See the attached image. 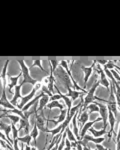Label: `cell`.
<instances>
[{
  "label": "cell",
  "instance_id": "1",
  "mask_svg": "<svg viewBox=\"0 0 120 150\" xmlns=\"http://www.w3.org/2000/svg\"><path fill=\"white\" fill-rule=\"evenodd\" d=\"M100 85L99 81H94V83H93L92 87L89 89V91H87L86 92V96L85 98L83 99V106L82 108H81V110H79L78 112H82V111L86 110V106L89 105L90 103H93L95 102L96 100L97 101H100V102H104V103H108V100H104V99H101V98H98L97 96H95V91L96 89H97V87Z\"/></svg>",
  "mask_w": 120,
  "mask_h": 150
},
{
  "label": "cell",
  "instance_id": "2",
  "mask_svg": "<svg viewBox=\"0 0 120 150\" xmlns=\"http://www.w3.org/2000/svg\"><path fill=\"white\" fill-rule=\"evenodd\" d=\"M17 62L20 65V69H21V74L23 76V81L20 83V85H23V84H26V83H29V84H32V85H35L37 83V80L33 79L32 77L30 76L29 74V68L26 66L25 62H24L23 59H17Z\"/></svg>",
  "mask_w": 120,
  "mask_h": 150
},
{
  "label": "cell",
  "instance_id": "3",
  "mask_svg": "<svg viewBox=\"0 0 120 150\" xmlns=\"http://www.w3.org/2000/svg\"><path fill=\"white\" fill-rule=\"evenodd\" d=\"M41 86H42V83H36L35 84V87L32 89V91L28 94V95H26V96H23V97H21V101H20V103L17 105V107H18V109H22V108L24 107V106L26 105L28 102H29L30 100H32V98H34L35 97V93L37 92L38 90H39L40 88H41Z\"/></svg>",
  "mask_w": 120,
  "mask_h": 150
},
{
  "label": "cell",
  "instance_id": "4",
  "mask_svg": "<svg viewBox=\"0 0 120 150\" xmlns=\"http://www.w3.org/2000/svg\"><path fill=\"white\" fill-rule=\"evenodd\" d=\"M95 103L96 105L99 107V113H100V116H101V119L103 121V126H104V128L103 129H106L107 126H108V109L106 107V105L103 103H100V102H93Z\"/></svg>",
  "mask_w": 120,
  "mask_h": 150
},
{
  "label": "cell",
  "instance_id": "5",
  "mask_svg": "<svg viewBox=\"0 0 120 150\" xmlns=\"http://www.w3.org/2000/svg\"><path fill=\"white\" fill-rule=\"evenodd\" d=\"M34 116H35V125L37 126L38 130H40L41 132H44V133H48V128L45 126V121H47V120L42 118L41 116L38 114L37 110L35 111Z\"/></svg>",
  "mask_w": 120,
  "mask_h": 150
},
{
  "label": "cell",
  "instance_id": "6",
  "mask_svg": "<svg viewBox=\"0 0 120 150\" xmlns=\"http://www.w3.org/2000/svg\"><path fill=\"white\" fill-rule=\"evenodd\" d=\"M48 101H49V96L48 95H43L41 98L38 100V107H37V111H40V114H41V117L44 118V119L47 120V118H45L44 116V107L48 104Z\"/></svg>",
  "mask_w": 120,
  "mask_h": 150
},
{
  "label": "cell",
  "instance_id": "7",
  "mask_svg": "<svg viewBox=\"0 0 120 150\" xmlns=\"http://www.w3.org/2000/svg\"><path fill=\"white\" fill-rule=\"evenodd\" d=\"M0 106H2L3 108L8 109V110L15 109V108H16L15 106H13L10 103V101L7 100V98H6V89H3V88H2V96H1V98H0Z\"/></svg>",
  "mask_w": 120,
  "mask_h": 150
},
{
  "label": "cell",
  "instance_id": "8",
  "mask_svg": "<svg viewBox=\"0 0 120 150\" xmlns=\"http://www.w3.org/2000/svg\"><path fill=\"white\" fill-rule=\"evenodd\" d=\"M88 117H89V113L86 110L82 111V112H78L77 116V124H79L78 128H80V130L82 129V127L84 126L86 122H88Z\"/></svg>",
  "mask_w": 120,
  "mask_h": 150
},
{
  "label": "cell",
  "instance_id": "9",
  "mask_svg": "<svg viewBox=\"0 0 120 150\" xmlns=\"http://www.w3.org/2000/svg\"><path fill=\"white\" fill-rule=\"evenodd\" d=\"M95 65H96V62L94 61V60H93L92 65H91V66H89V67L82 66V67H81V68H82V70L84 71V89L86 88V85H87L88 78H89L90 75H91V73H92V70L94 69Z\"/></svg>",
  "mask_w": 120,
  "mask_h": 150
},
{
  "label": "cell",
  "instance_id": "10",
  "mask_svg": "<svg viewBox=\"0 0 120 150\" xmlns=\"http://www.w3.org/2000/svg\"><path fill=\"white\" fill-rule=\"evenodd\" d=\"M100 121H102L101 117H100V118H96V119H95V120H93V121L86 122L85 124H84V126L82 127V129L80 130V135H79V136H80V140L83 138L84 135H86V133L88 132V130H89V128H90V127H92L96 122H100Z\"/></svg>",
  "mask_w": 120,
  "mask_h": 150
},
{
  "label": "cell",
  "instance_id": "11",
  "mask_svg": "<svg viewBox=\"0 0 120 150\" xmlns=\"http://www.w3.org/2000/svg\"><path fill=\"white\" fill-rule=\"evenodd\" d=\"M14 88H15V92H14V96H13V98H12V100L10 101V103L13 106L17 107V100L19 98L22 97V96H21V88H22V85L19 84V85H16Z\"/></svg>",
  "mask_w": 120,
  "mask_h": 150
},
{
  "label": "cell",
  "instance_id": "12",
  "mask_svg": "<svg viewBox=\"0 0 120 150\" xmlns=\"http://www.w3.org/2000/svg\"><path fill=\"white\" fill-rule=\"evenodd\" d=\"M81 140L85 142V143L87 141H91V142H93V143H95V144H101L102 142H104L105 138H104V137H99V138H95V137L91 136V135H84L83 138L81 139Z\"/></svg>",
  "mask_w": 120,
  "mask_h": 150
},
{
  "label": "cell",
  "instance_id": "13",
  "mask_svg": "<svg viewBox=\"0 0 120 150\" xmlns=\"http://www.w3.org/2000/svg\"><path fill=\"white\" fill-rule=\"evenodd\" d=\"M8 63H9V59H7L5 61V64H4L3 66V69H2V72H1V75H0V77H1L2 79V85L3 87L2 88L3 89H6V83H7V67H8Z\"/></svg>",
  "mask_w": 120,
  "mask_h": 150
},
{
  "label": "cell",
  "instance_id": "14",
  "mask_svg": "<svg viewBox=\"0 0 120 150\" xmlns=\"http://www.w3.org/2000/svg\"><path fill=\"white\" fill-rule=\"evenodd\" d=\"M0 131H4V133H5V136L7 137V139L9 140V142H10L11 144H13V140L9 138V136H8L9 133L12 131L11 125L5 124V123H3V122H0Z\"/></svg>",
  "mask_w": 120,
  "mask_h": 150
},
{
  "label": "cell",
  "instance_id": "15",
  "mask_svg": "<svg viewBox=\"0 0 120 150\" xmlns=\"http://www.w3.org/2000/svg\"><path fill=\"white\" fill-rule=\"evenodd\" d=\"M106 107H107L108 110L111 111V112L113 113L115 118L118 117V109H117V107H118V106H117V104H116L115 101H109V100H108V103H107Z\"/></svg>",
  "mask_w": 120,
  "mask_h": 150
},
{
  "label": "cell",
  "instance_id": "16",
  "mask_svg": "<svg viewBox=\"0 0 120 150\" xmlns=\"http://www.w3.org/2000/svg\"><path fill=\"white\" fill-rule=\"evenodd\" d=\"M22 76V74H21V72L19 73L17 76H12V77H9L10 78V84H9V89H8V92L9 93H13V91H12V89L14 88L16 85H17V82L19 80V78Z\"/></svg>",
  "mask_w": 120,
  "mask_h": 150
},
{
  "label": "cell",
  "instance_id": "17",
  "mask_svg": "<svg viewBox=\"0 0 120 150\" xmlns=\"http://www.w3.org/2000/svg\"><path fill=\"white\" fill-rule=\"evenodd\" d=\"M82 94H83V92H80V91H76V90H72V89H69L68 93L66 94V96L71 99L72 102H74V101H75L77 98L80 97ZM84 94H85V93H84Z\"/></svg>",
  "mask_w": 120,
  "mask_h": 150
},
{
  "label": "cell",
  "instance_id": "18",
  "mask_svg": "<svg viewBox=\"0 0 120 150\" xmlns=\"http://www.w3.org/2000/svg\"><path fill=\"white\" fill-rule=\"evenodd\" d=\"M46 107H47V109H49V112H50L53 108H59L60 110H62V109H64V108H66V106L64 105V104H61L59 101H51L50 103L47 104Z\"/></svg>",
  "mask_w": 120,
  "mask_h": 150
},
{
  "label": "cell",
  "instance_id": "19",
  "mask_svg": "<svg viewBox=\"0 0 120 150\" xmlns=\"http://www.w3.org/2000/svg\"><path fill=\"white\" fill-rule=\"evenodd\" d=\"M89 131L91 134L93 135V137H95V138H99V137H102L104 134H107L106 129H102V130H99V131H98V130H95L94 128L90 127Z\"/></svg>",
  "mask_w": 120,
  "mask_h": 150
},
{
  "label": "cell",
  "instance_id": "20",
  "mask_svg": "<svg viewBox=\"0 0 120 150\" xmlns=\"http://www.w3.org/2000/svg\"><path fill=\"white\" fill-rule=\"evenodd\" d=\"M30 135L33 139V142H34V146L36 147L37 146V137H38V135H39V130H38V128L35 124L33 125V128L30 132Z\"/></svg>",
  "mask_w": 120,
  "mask_h": 150
},
{
  "label": "cell",
  "instance_id": "21",
  "mask_svg": "<svg viewBox=\"0 0 120 150\" xmlns=\"http://www.w3.org/2000/svg\"><path fill=\"white\" fill-rule=\"evenodd\" d=\"M18 141L22 142L23 144H26V145H29L30 146V143H31V140H32V137H31L30 133L29 134H26L24 137H18L17 138Z\"/></svg>",
  "mask_w": 120,
  "mask_h": 150
},
{
  "label": "cell",
  "instance_id": "22",
  "mask_svg": "<svg viewBox=\"0 0 120 150\" xmlns=\"http://www.w3.org/2000/svg\"><path fill=\"white\" fill-rule=\"evenodd\" d=\"M104 68H106L108 70H111V69L115 68V69L117 70V72H119V69H120L119 67L117 66V65H115L113 60H107V63L104 65Z\"/></svg>",
  "mask_w": 120,
  "mask_h": 150
},
{
  "label": "cell",
  "instance_id": "23",
  "mask_svg": "<svg viewBox=\"0 0 120 150\" xmlns=\"http://www.w3.org/2000/svg\"><path fill=\"white\" fill-rule=\"evenodd\" d=\"M41 62H42V60H41V59H35V60H34V62H33V64L31 65L30 68H32V67H39L40 70H41V71L43 72V73H44V74H47L46 70H44V68H43V67H42Z\"/></svg>",
  "mask_w": 120,
  "mask_h": 150
},
{
  "label": "cell",
  "instance_id": "24",
  "mask_svg": "<svg viewBox=\"0 0 120 150\" xmlns=\"http://www.w3.org/2000/svg\"><path fill=\"white\" fill-rule=\"evenodd\" d=\"M86 109L90 110L89 112H88V113H89V115L91 114V113H93V112H99V107H98L95 103H90L89 105L86 106Z\"/></svg>",
  "mask_w": 120,
  "mask_h": 150
},
{
  "label": "cell",
  "instance_id": "25",
  "mask_svg": "<svg viewBox=\"0 0 120 150\" xmlns=\"http://www.w3.org/2000/svg\"><path fill=\"white\" fill-rule=\"evenodd\" d=\"M65 131H66V137H67V139H68L69 141H71V142H75L76 141V138H75V136L73 135V133H72L71 129L69 128V126L66 127Z\"/></svg>",
  "mask_w": 120,
  "mask_h": 150
},
{
  "label": "cell",
  "instance_id": "26",
  "mask_svg": "<svg viewBox=\"0 0 120 150\" xmlns=\"http://www.w3.org/2000/svg\"><path fill=\"white\" fill-rule=\"evenodd\" d=\"M5 117L9 118V119L11 120V122H13L14 124H16V123H18L20 121V117L15 114H8V113H5Z\"/></svg>",
  "mask_w": 120,
  "mask_h": 150
},
{
  "label": "cell",
  "instance_id": "27",
  "mask_svg": "<svg viewBox=\"0 0 120 150\" xmlns=\"http://www.w3.org/2000/svg\"><path fill=\"white\" fill-rule=\"evenodd\" d=\"M98 81H99L100 84H102V85L104 86L108 91H109V85H110V84H109V81H108L107 77H100Z\"/></svg>",
  "mask_w": 120,
  "mask_h": 150
},
{
  "label": "cell",
  "instance_id": "28",
  "mask_svg": "<svg viewBox=\"0 0 120 150\" xmlns=\"http://www.w3.org/2000/svg\"><path fill=\"white\" fill-rule=\"evenodd\" d=\"M49 61H50V64H51V69L53 70V71H55L57 68V66L59 65V62L57 61L56 59H50Z\"/></svg>",
  "mask_w": 120,
  "mask_h": 150
},
{
  "label": "cell",
  "instance_id": "29",
  "mask_svg": "<svg viewBox=\"0 0 120 150\" xmlns=\"http://www.w3.org/2000/svg\"><path fill=\"white\" fill-rule=\"evenodd\" d=\"M59 99H61L60 94H54V95H52L51 97H49V101L50 102H51V101H59Z\"/></svg>",
  "mask_w": 120,
  "mask_h": 150
},
{
  "label": "cell",
  "instance_id": "30",
  "mask_svg": "<svg viewBox=\"0 0 120 150\" xmlns=\"http://www.w3.org/2000/svg\"><path fill=\"white\" fill-rule=\"evenodd\" d=\"M93 60H94L96 63H98L99 65H103V66H104V65L107 63V60L106 59H98V58H97V59H93Z\"/></svg>",
  "mask_w": 120,
  "mask_h": 150
},
{
  "label": "cell",
  "instance_id": "31",
  "mask_svg": "<svg viewBox=\"0 0 120 150\" xmlns=\"http://www.w3.org/2000/svg\"><path fill=\"white\" fill-rule=\"evenodd\" d=\"M95 150H108V149L101 144H96V149Z\"/></svg>",
  "mask_w": 120,
  "mask_h": 150
},
{
  "label": "cell",
  "instance_id": "32",
  "mask_svg": "<svg viewBox=\"0 0 120 150\" xmlns=\"http://www.w3.org/2000/svg\"><path fill=\"white\" fill-rule=\"evenodd\" d=\"M83 150H92V149L89 148V147H87V146H83Z\"/></svg>",
  "mask_w": 120,
  "mask_h": 150
},
{
  "label": "cell",
  "instance_id": "33",
  "mask_svg": "<svg viewBox=\"0 0 120 150\" xmlns=\"http://www.w3.org/2000/svg\"><path fill=\"white\" fill-rule=\"evenodd\" d=\"M31 150H37V148H36L35 146H33V147H31Z\"/></svg>",
  "mask_w": 120,
  "mask_h": 150
},
{
  "label": "cell",
  "instance_id": "34",
  "mask_svg": "<svg viewBox=\"0 0 120 150\" xmlns=\"http://www.w3.org/2000/svg\"><path fill=\"white\" fill-rule=\"evenodd\" d=\"M0 78H1V77H0Z\"/></svg>",
  "mask_w": 120,
  "mask_h": 150
}]
</instances>
